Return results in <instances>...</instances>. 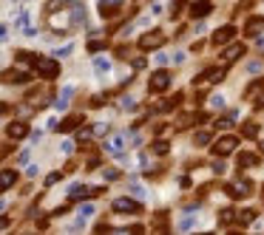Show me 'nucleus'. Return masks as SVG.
Instances as JSON below:
<instances>
[{
	"label": "nucleus",
	"instance_id": "obj_16",
	"mask_svg": "<svg viewBox=\"0 0 264 235\" xmlns=\"http://www.w3.org/2000/svg\"><path fill=\"white\" fill-rule=\"evenodd\" d=\"M26 79H29V74H23V71H6L0 82H26Z\"/></svg>",
	"mask_w": 264,
	"mask_h": 235
},
{
	"label": "nucleus",
	"instance_id": "obj_18",
	"mask_svg": "<svg viewBox=\"0 0 264 235\" xmlns=\"http://www.w3.org/2000/svg\"><path fill=\"white\" fill-rule=\"evenodd\" d=\"M236 221H239V224H253V221H256V213H253V210H241V213H236Z\"/></svg>",
	"mask_w": 264,
	"mask_h": 235
},
{
	"label": "nucleus",
	"instance_id": "obj_9",
	"mask_svg": "<svg viewBox=\"0 0 264 235\" xmlns=\"http://www.w3.org/2000/svg\"><path fill=\"white\" fill-rule=\"evenodd\" d=\"M227 193L236 199H247V196H253V181H241L236 187H227Z\"/></svg>",
	"mask_w": 264,
	"mask_h": 235
},
{
	"label": "nucleus",
	"instance_id": "obj_11",
	"mask_svg": "<svg viewBox=\"0 0 264 235\" xmlns=\"http://www.w3.org/2000/svg\"><path fill=\"white\" fill-rule=\"evenodd\" d=\"M17 181V173L14 170H0V193H6L9 187H14Z\"/></svg>",
	"mask_w": 264,
	"mask_h": 235
},
{
	"label": "nucleus",
	"instance_id": "obj_25",
	"mask_svg": "<svg viewBox=\"0 0 264 235\" xmlns=\"http://www.w3.org/2000/svg\"><path fill=\"white\" fill-rule=\"evenodd\" d=\"M91 213H94V207H91V204H82V207H80V215H82V218H88Z\"/></svg>",
	"mask_w": 264,
	"mask_h": 235
},
{
	"label": "nucleus",
	"instance_id": "obj_15",
	"mask_svg": "<svg viewBox=\"0 0 264 235\" xmlns=\"http://www.w3.org/2000/svg\"><path fill=\"white\" fill-rule=\"evenodd\" d=\"M122 147H125V139H122V136H114V139L105 142V150H108V153H122Z\"/></svg>",
	"mask_w": 264,
	"mask_h": 235
},
{
	"label": "nucleus",
	"instance_id": "obj_4",
	"mask_svg": "<svg viewBox=\"0 0 264 235\" xmlns=\"http://www.w3.org/2000/svg\"><path fill=\"white\" fill-rule=\"evenodd\" d=\"M168 85H171V74H168V71H153V74H151V79H148L151 94H159V91H165Z\"/></svg>",
	"mask_w": 264,
	"mask_h": 235
},
{
	"label": "nucleus",
	"instance_id": "obj_13",
	"mask_svg": "<svg viewBox=\"0 0 264 235\" xmlns=\"http://www.w3.org/2000/svg\"><path fill=\"white\" fill-rule=\"evenodd\" d=\"M244 29H247V34H250V37H259V34L264 32V17H250Z\"/></svg>",
	"mask_w": 264,
	"mask_h": 235
},
{
	"label": "nucleus",
	"instance_id": "obj_20",
	"mask_svg": "<svg viewBox=\"0 0 264 235\" xmlns=\"http://www.w3.org/2000/svg\"><path fill=\"white\" fill-rule=\"evenodd\" d=\"M193 142L199 147H205V145H210V134H207V131H199V134L193 136Z\"/></svg>",
	"mask_w": 264,
	"mask_h": 235
},
{
	"label": "nucleus",
	"instance_id": "obj_24",
	"mask_svg": "<svg viewBox=\"0 0 264 235\" xmlns=\"http://www.w3.org/2000/svg\"><path fill=\"white\" fill-rule=\"evenodd\" d=\"M185 9V0H176V3H173V6H171V14H173V17H176V14H179V11H182Z\"/></svg>",
	"mask_w": 264,
	"mask_h": 235
},
{
	"label": "nucleus",
	"instance_id": "obj_27",
	"mask_svg": "<svg viewBox=\"0 0 264 235\" xmlns=\"http://www.w3.org/2000/svg\"><path fill=\"white\" fill-rule=\"evenodd\" d=\"M213 173H219V176H222V173H225V165H222V162H216V165H213Z\"/></svg>",
	"mask_w": 264,
	"mask_h": 235
},
{
	"label": "nucleus",
	"instance_id": "obj_10",
	"mask_svg": "<svg viewBox=\"0 0 264 235\" xmlns=\"http://www.w3.org/2000/svg\"><path fill=\"white\" fill-rule=\"evenodd\" d=\"M225 77L219 68H210V71H205V77L202 79H196V88H205V85H210V82H219V79Z\"/></svg>",
	"mask_w": 264,
	"mask_h": 235
},
{
	"label": "nucleus",
	"instance_id": "obj_19",
	"mask_svg": "<svg viewBox=\"0 0 264 235\" xmlns=\"http://www.w3.org/2000/svg\"><path fill=\"white\" fill-rule=\"evenodd\" d=\"M253 165H256V156H253V153H241V156H239V170L253 168Z\"/></svg>",
	"mask_w": 264,
	"mask_h": 235
},
{
	"label": "nucleus",
	"instance_id": "obj_7",
	"mask_svg": "<svg viewBox=\"0 0 264 235\" xmlns=\"http://www.w3.org/2000/svg\"><path fill=\"white\" fill-rule=\"evenodd\" d=\"M241 54H244V45H230L227 51L219 57V66H222V68H227L230 63H236V60H239Z\"/></svg>",
	"mask_w": 264,
	"mask_h": 235
},
{
	"label": "nucleus",
	"instance_id": "obj_5",
	"mask_svg": "<svg viewBox=\"0 0 264 235\" xmlns=\"http://www.w3.org/2000/svg\"><path fill=\"white\" fill-rule=\"evenodd\" d=\"M162 43H165V34L162 32H148V34L139 37V48H142V51H156Z\"/></svg>",
	"mask_w": 264,
	"mask_h": 235
},
{
	"label": "nucleus",
	"instance_id": "obj_26",
	"mask_svg": "<svg viewBox=\"0 0 264 235\" xmlns=\"http://www.w3.org/2000/svg\"><path fill=\"white\" fill-rule=\"evenodd\" d=\"M54 181H60V173H51V176H48V179H46V184H48V187H51Z\"/></svg>",
	"mask_w": 264,
	"mask_h": 235
},
{
	"label": "nucleus",
	"instance_id": "obj_6",
	"mask_svg": "<svg viewBox=\"0 0 264 235\" xmlns=\"http://www.w3.org/2000/svg\"><path fill=\"white\" fill-rule=\"evenodd\" d=\"M233 37H236V29L233 26H222V29L213 32V45H227Z\"/></svg>",
	"mask_w": 264,
	"mask_h": 235
},
{
	"label": "nucleus",
	"instance_id": "obj_2",
	"mask_svg": "<svg viewBox=\"0 0 264 235\" xmlns=\"http://www.w3.org/2000/svg\"><path fill=\"white\" fill-rule=\"evenodd\" d=\"M114 213H119V215H139V213H142V204H139L137 199L122 196V199H116V201H114Z\"/></svg>",
	"mask_w": 264,
	"mask_h": 235
},
{
	"label": "nucleus",
	"instance_id": "obj_1",
	"mask_svg": "<svg viewBox=\"0 0 264 235\" xmlns=\"http://www.w3.org/2000/svg\"><path fill=\"white\" fill-rule=\"evenodd\" d=\"M35 71L43 79H57L60 77V63L51 57H35Z\"/></svg>",
	"mask_w": 264,
	"mask_h": 235
},
{
	"label": "nucleus",
	"instance_id": "obj_22",
	"mask_svg": "<svg viewBox=\"0 0 264 235\" xmlns=\"http://www.w3.org/2000/svg\"><path fill=\"white\" fill-rule=\"evenodd\" d=\"M241 134L247 136V139H253V136L259 134V125H256V122H247L244 128H241Z\"/></svg>",
	"mask_w": 264,
	"mask_h": 235
},
{
	"label": "nucleus",
	"instance_id": "obj_23",
	"mask_svg": "<svg viewBox=\"0 0 264 235\" xmlns=\"http://www.w3.org/2000/svg\"><path fill=\"white\" fill-rule=\"evenodd\" d=\"M94 68H97V71H108V60H103V57H97V60H94Z\"/></svg>",
	"mask_w": 264,
	"mask_h": 235
},
{
	"label": "nucleus",
	"instance_id": "obj_3",
	"mask_svg": "<svg viewBox=\"0 0 264 235\" xmlns=\"http://www.w3.org/2000/svg\"><path fill=\"white\" fill-rule=\"evenodd\" d=\"M236 147H239V139H236V136H222L216 145H213V156H216V159L230 156V153H233Z\"/></svg>",
	"mask_w": 264,
	"mask_h": 235
},
{
	"label": "nucleus",
	"instance_id": "obj_17",
	"mask_svg": "<svg viewBox=\"0 0 264 235\" xmlns=\"http://www.w3.org/2000/svg\"><path fill=\"white\" fill-rule=\"evenodd\" d=\"M233 221H236V213H233V210H219V224L222 227L233 224Z\"/></svg>",
	"mask_w": 264,
	"mask_h": 235
},
{
	"label": "nucleus",
	"instance_id": "obj_8",
	"mask_svg": "<svg viewBox=\"0 0 264 235\" xmlns=\"http://www.w3.org/2000/svg\"><path fill=\"white\" fill-rule=\"evenodd\" d=\"M26 134H29V125H26L23 119H17V122H12L6 128V136H9V139H23Z\"/></svg>",
	"mask_w": 264,
	"mask_h": 235
},
{
	"label": "nucleus",
	"instance_id": "obj_14",
	"mask_svg": "<svg viewBox=\"0 0 264 235\" xmlns=\"http://www.w3.org/2000/svg\"><path fill=\"white\" fill-rule=\"evenodd\" d=\"M80 125H82V116H80V113H74V116H66V122L60 125V134H69V131L80 128Z\"/></svg>",
	"mask_w": 264,
	"mask_h": 235
},
{
	"label": "nucleus",
	"instance_id": "obj_12",
	"mask_svg": "<svg viewBox=\"0 0 264 235\" xmlns=\"http://www.w3.org/2000/svg\"><path fill=\"white\" fill-rule=\"evenodd\" d=\"M210 11H213V3H210V0H199V3L190 6V14H193V17H205Z\"/></svg>",
	"mask_w": 264,
	"mask_h": 235
},
{
	"label": "nucleus",
	"instance_id": "obj_29",
	"mask_svg": "<svg viewBox=\"0 0 264 235\" xmlns=\"http://www.w3.org/2000/svg\"><path fill=\"white\" fill-rule=\"evenodd\" d=\"M256 108H264V97L262 100H256Z\"/></svg>",
	"mask_w": 264,
	"mask_h": 235
},
{
	"label": "nucleus",
	"instance_id": "obj_21",
	"mask_svg": "<svg viewBox=\"0 0 264 235\" xmlns=\"http://www.w3.org/2000/svg\"><path fill=\"white\" fill-rule=\"evenodd\" d=\"M168 150H171V145H168V142H165V139H159V142H156V145H153V153H156V156H165V153H168Z\"/></svg>",
	"mask_w": 264,
	"mask_h": 235
},
{
	"label": "nucleus",
	"instance_id": "obj_30",
	"mask_svg": "<svg viewBox=\"0 0 264 235\" xmlns=\"http://www.w3.org/2000/svg\"><path fill=\"white\" fill-rule=\"evenodd\" d=\"M3 37H6V26H0V40H3Z\"/></svg>",
	"mask_w": 264,
	"mask_h": 235
},
{
	"label": "nucleus",
	"instance_id": "obj_31",
	"mask_svg": "<svg viewBox=\"0 0 264 235\" xmlns=\"http://www.w3.org/2000/svg\"><path fill=\"white\" fill-rule=\"evenodd\" d=\"M262 150H264V142H262Z\"/></svg>",
	"mask_w": 264,
	"mask_h": 235
},
{
	"label": "nucleus",
	"instance_id": "obj_28",
	"mask_svg": "<svg viewBox=\"0 0 264 235\" xmlns=\"http://www.w3.org/2000/svg\"><path fill=\"white\" fill-rule=\"evenodd\" d=\"M12 224V221H9V218H6V215H3V218H0V230H6V227Z\"/></svg>",
	"mask_w": 264,
	"mask_h": 235
}]
</instances>
